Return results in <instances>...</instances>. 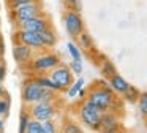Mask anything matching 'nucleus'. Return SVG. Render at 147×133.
I'll list each match as a JSON object with an SVG mask.
<instances>
[{
	"label": "nucleus",
	"instance_id": "16",
	"mask_svg": "<svg viewBox=\"0 0 147 133\" xmlns=\"http://www.w3.org/2000/svg\"><path fill=\"white\" fill-rule=\"evenodd\" d=\"M76 40H78V46H79V49H86V51L93 49V40H92V37H90L86 30H84L82 33L76 38Z\"/></svg>",
	"mask_w": 147,
	"mask_h": 133
},
{
	"label": "nucleus",
	"instance_id": "36",
	"mask_svg": "<svg viewBox=\"0 0 147 133\" xmlns=\"http://www.w3.org/2000/svg\"><path fill=\"white\" fill-rule=\"evenodd\" d=\"M105 133H120L119 130H112V132H105Z\"/></svg>",
	"mask_w": 147,
	"mask_h": 133
},
{
	"label": "nucleus",
	"instance_id": "13",
	"mask_svg": "<svg viewBox=\"0 0 147 133\" xmlns=\"http://www.w3.org/2000/svg\"><path fill=\"white\" fill-rule=\"evenodd\" d=\"M109 87L115 92V95H122V97H123V95L128 92V89H130V82H128L123 76H120L119 73H115L114 76L109 78Z\"/></svg>",
	"mask_w": 147,
	"mask_h": 133
},
{
	"label": "nucleus",
	"instance_id": "9",
	"mask_svg": "<svg viewBox=\"0 0 147 133\" xmlns=\"http://www.w3.org/2000/svg\"><path fill=\"white\" fill-rule=\"evenodd\" d=\"M13 41H14V44H16V43L26 44V46L32 48L33 51H46L45 46H43L41 37H40V33H36V32L16 30L13 33Z\"/></svg>",
	"mask_w": 147,
	"mask_h": 133
},
{
	"label": "nucleus",
	"instance_id": "3",
	"mask_svg": "<svg viewBox=\"0 0 147 133\" xmlns=\"http://www.w3.org/2000/svg\"><path fill=\"white\" fill-rule=\"evenodd\" d=\"M45 13V8H43L41 0H33L29 5L21 6V8L14 10V11H10V19L13 22V25H18L24 21H29V19H33L36 16H41Z\"/></svg>",
	"mask_w": 147,
	"mask_h": 133
},
{
	"label": "nucleus",
	"instance_id": "30",
	"mask_svg": "<svg viewBox=\"0 0 147 133\" xmlns=\"http://www.w3.org/2000/svg\"><path fill=\"white\" fill-rule=\"evenodd\" d=\"M62 2L67 6V10H76V11H79V0H62Z\"/></svg>",
	"mask_w": 147,
	"mask_h": 133
},
{
	"label": "nucleus",
	"instance_id": "12",
	"mask_svg": "<svg viewBox=\"0 0 147 133\" xmlns=\"http://www.w3.org/2000/svg\"><path fill=\"white\" fill-rule=\"evenodd\" d=\"M120 128V120L119 116L112 111H105L101 114V122H100V130L103 133L105 132H112V130H119Z\"/></svg>",
	"mask_w": 147,
	"mask_h": 133
},
{
	"label": "nucleus",
	"instance_id": "20",
	"mask_svg": "<svg viewBox=\"0 0 147 133\" xmlns=\"http://www.w3.org/2000/svg\"><path fill=\"white\" fill-rule=\"evenodd\" d=\"M67 49H68V54L71 56L73 60H82V54H81V49H79L78 44H74L73 41H70V43L67 44Z\"/></svg>",
	"mask_w": 147,
	"mask_h": 133
},
{
	"label": "nucleus",
	"instance_id": "7",
	"mask_svg": "<svg viewBox=\"0 0 147 133\" xmlns=\"http://www.w3.org/2000/svg\"><path fill=\"white\" fill-rule=\"evenodd\" d=\"M48 76L59 86L60 92H67L68 89H70V86L74 82L73 71L70 70V66L63 65V63H60V65L55 66L54 70H51V71L48 73Z\"/></svg>",
	"mask_w": 147,
	"mask_h": 133
},
{
	"label": "nucleus",
	"instance_id": "5",
	"mask_svg": "<svg viewBox=\"0 0 147 133\" xmlns=\"http://www.w3.org/2000/svg\"><path fill=\"white\" fill-rule=\"evenodd\" d=\"M45 89L40 86V82L36 81V78H27L22 82V87H21V98H22L24 106H30V105H35L41 100V95Z\"/></svg>",
	"mask_w": 147,
	"mask_h": 133
},
{
	"label": "nucleus",
	"instance_id": "21",
	"mask_svg": "<svg viewBox=\"0 0 147 133\" xmlns=\"http://www.w3.org/2000/svg\"><path fill=\"white\" fill-rule=\"evenodd\" d=\"M138 106H139V111H141V114H142V117L147 119V92H141L139 94Z\"/></svg>",
	"mask_w": 147,
	"mask_h": 133
},
{
	"label": "nucleus",
	"instance_id": "2",
	"mask_svg": "<svg viewBox=\"0 0 147 133\" xmlns=\"http://www.w3.org/2000/svg\"><path fill=\"white\" fill-rule=\"evenodd\" d=\"M62 63L60 57L55 52H49V51H41V54L33 57V60L30 62V70L35 75H48L51 70H54L55 66H59Z\"/></svg>",
	"mask_w": 147,
	"mask_h": 133
},
{
	"label": "nucleus",
	"instance_id": "28",
	"mask_svg": "<svg viewBox=\"0 0 147 133\" xmlns=\"http://www.w3.org/2000/svg\"><path fill=\"white\" fill-rule=\"evenodd\" d=\"M70 70L73 71V75H81L82 73V70H84V66H82V60H73L71 59V62H70Z\"/></svg>",
	"mask_w": 147,
	"mask_h": 133
},
{
	"label": "nucleus",
	"instance_id": "4",
	"mask_svg": "<svg viewBox=\"0 0 147 133\" xmlns=\"http://www.w3.org/2000/svg\"><path fill=\"white\" fill-rule=\"evenodd\" d=\"M101 111L98 108H95L93 105H90L89 101H82L78 109V116H79L81 122L90 130H95L98 132L100 130V122H101Z\"/></svg>",
	"mask_w": 147,
	"mask_h": 133
},
{
	"label": "nucleus",
	"instance_id": "22",
	"mask_svg": "<svg viewBox=\"0 0 147 133\" xmlns=\"http://www.w3.org/2000/svg\"><path fill=\"white\" fill-rule=\"evenodd\" d=\"M139 94H141V92L138 90L136 87L130 86V89H128V92L123 95V98H125V101H128V103H138V98H139Z\"/></svg>",
	"mask_w": 147,
	"mask_h": 133
},
{
	"label": "nucleus",
	"instance_id": "26",
	"mask_svg": "<svg viewBox=\"0 0 147 133\" xmlns=\"http://www.w3.org/2000/svg\"><path fill=\"white\" fill-rule=\"evenodd\" d=\"M30 2H33V0H7V6L10 11H14V10L21 8V6L29 5Z\"/></svg>",
	"mask_w": 147,
	"mask_h": 133
},
{
	"label": "nucleus",
	"instance_id": "31",
	"mask_svg": "<svg viewBox=\"0 0 147 133\" xmlns=\"http://www.w3.org/2000/svg\"><path fill=\"white\" fill-rule=\"evenodd\" d=\"M7 78V65H5V60L0 59V82Z\"/></svg>",
	"mask_w": 147,
	"mask_h": 133
},
{
	"label": "nucleus",
	"instance_id": "34",
	"mask_svg": "<svg viewBox=\"0 0 147 133\" xmlns=\"http://www.w3.org/2000/svg\"><path fill=\"white\" fill-rule=\"evenodd\" d=\"M5 56V44H3V40L0 38V59H3Z\"/></svg>",
	"mask_w": 147,
	"mask_h": 133
},
{
	"label": "nucleus",
	"instance_id": "14",
	"mask_svg": "<svg viewBox=\"0 0 147 133\" xmlns=\"http://www.w3.org/2000/svg\"><path fill=\"white\" fill-rule=\"evenodd\" d=\"M40 37H41V41H43V46H45L46 51L52 49V48L57 44V33L52 27L46 29V30L40 32Z\"/></svg>",
	"mask_w": 147,
	"mask_h": 133
},
{
	"label": "nucleus",
	"instance_id": "17",
	"mask_svg": "<svg viewBox=\"0 0 147 133\" xmlns=\"http://www.w3.org/2000/svg\"><path fill=\"white\" fill-rule=\"evenodd\" d=\"M101 75L105 76V78H111V76H114L115 73V66H114V63L111 62V60H108V59H103V63H101Z\"/></svg>",
	"mask_w": 147,
	"mask_h": 133
},
{
	"label": "nucleus",
	"instance_id": "24",
	"mask_svg": "<svg viewBox=\"0 0 147 133\" xmlns=\"http://www.w3.org/2000/svg\"><path fill=\"white\" fill-rule=\"evenodd\" d=\"M41 132H43V122L35 120V119H30L26 133H41Z\"/></svg>",
	"mask_w": 147,
	"mask_h": 133
},
{
	"label": "nucleus",
	"instance_id": "19",
	"mask_svg": "<svg viewBox=\"0 0 147 133\" xmlns=\"http://www.w3.org/2000/svg\"><path fill=\"white\" fill-rule=\"evenodd\" d=\"M30 119H32V117H30L29 109H24L22 108V111H21V117H19V133H26Z\"/></svg>",
	"mask_w": 147,
	"mask_h": 133
},
{
	"label": "nucleus",
	"instance_id": "29",
	"mask_svg": "<svg viewBox=\"0 0 147 133\" xmlns=\"http://www.w3.org/2000/svg\"><path fill=\"white\" fill-rule=\"evenodd\" d=\"M10 111V97L0 98V116H7Z\"/></svg>",
	"mask_w": 147,
	"mask_h": 133
},
{
	"label": "nucleus",
	"instance_id": "6",
	"mask_svg": "<svg viewBox=\"0 0 147 133\" xmlns=\"http://www.w3.org/2000/svg\"><path fill=\"white\" fill-rule=\"evenodd\" d=\"M63 25L67 33L71 38H78L84 30H86V25H84V19L81 16L79 11L76 10H67L63 13Z\"/></svg>",
	"mask_w": 147,
	"mask_h": 133
},
{
	"label": "nucleus",
	"instance_id": "1",
	"mask_svg": "<svg viewBox=\"0 0 147 133\" xmlns=\"http://www.w3.org/2000/svg\"><path fill=\"white\" fill-rule=\"evenodd\" d=\"M86 100L90 105H93L95 108H98L101 113L112 111V113L117 114L122 109V101L117 100L115 92L105 81H96L93 84V87L89 89V94H87Z\"/></svg>",
	"mask_w": 147,
	"mask_h": 133
},
{
	"label": "nucleus",
	"instance_id": "8",
	"mask_svg": "<svg viewBox=\"0 0 147 133\" xmlns=\"http://www.w3.org/2000/svg\"><path fill=\"white\" fill-rule=\"evenodd\" d=\"M29 113L30 117L35 120H40V122H46V120H52L57 114V106L55 103H45V101H38L35 105H30Z\"/></svg>",
	"mask_w": 147,
	"mask_h": 133
},
{
	"label": "nucleus",
	"instance_id": "23",
	"mask_svg": "<svg viewBox=\"0 0 147 133\" xmlns=\"http://www.w3.org/2000/svg\"><path fill=\"white\" fill-rule=\"evenodd\" d=\"M57 95H59V92L45 89V90H43V95H41V100H40V101H45V103H55V101H57Z\"/></svg>",
	"mask_w": 147,
	"mask_h": 133
},
{
	"label": "nucleus",
	"instance_id": "27",
	"mask_svg": "<svg viewBox=\"0 0 147 133\" xmlns=\"http://www.w3.org/2000/svg\"><path fill=\"white\" fill-rule=\"evenodd\" d=\"M41 133H59L57 124L54 122V119L43 122V132H41Z\"/></svg>",
	"mask_w": 147,
	"mask_h": 133
},
{
	"label": "nucleus",
	"instance_id": "10",
	"mask_svg": "<svg viewBox=\"0 0 147 133\" xmlns=\"http://www.w3.org/2000/svg\"><path fill=\"white\" fill-rule=\"evenodd\" d=\"M49 27H52V25H51V19L48 18L46 13H43L41 16H36L33 19H29V21H24L21 24L14 25L16 30H30V32H36V33H40V32L46 30Z\"/></svg>",
	"mask_w": 147,
	"mask_h": 133
},
{
	"label": "nucleus",
	"instance_id": "18",
	"mask_svg": "<svg viewBox=\"0 0 147 133\" xmlns=\"http://www.w3.org/2000/svg\"><path fill=\"white\" fill-rule=\"evenodd\" d=\"M84 84H86V81H84L82 78L76 79V81H74L73 84L70 86V89H68V90H67L68 97H70V98H74V97H78V92H79L81 89L84 87Z\"/></svg>",
	"mask_w": 147,
	"mask_h": 133
},
{
	"label": "nucleus",
	"instance_id": "25",
	"mask_svg": "<svg viewBox=\"0 0 147 133\" xmlns=\"http://www.w3.org/2000/svg\"><path fill=\"white\" fill-rule=\"evenodd\" d=\"M60 133H82V130H81V127L74 122H65L63 125H62Z\"/></svg>",
	"mask_w": 147,
	"mask_h": 133
},
{
	"label": "nucleus",
	"instance_id": "11",
	"mask_svg": "<svg viewBox=\"0 0 147 133\" xmlns=\"http://www.w3.org/2000/svg\"><path fill=\"white\" fill-rule=\"evenodd\" d=\"M33 57H35V51L32 48L26 46V44H21V43H16L13 46V59L16 60L18 65H21V66L30 65Z\"/></svg>",
	"mask_w": 147,
	"mask_h": 133
},
{
	"label": "nucleus",
	"instance_id": "32",
	"mask_svg": "<svg viewBox=\"0 0 147 133\" xmlns=\"http://www.w3.org/2000/svg\"><path fill=\"white\" fill-rule=\"evenodd\" d=\"M87 94H89V89L82 87L79 92H78V97H79V98H86V97H87Z\"/></svg>",
	"mask_w": 147,
	"mask_h": 133
},
{
	"label": "nucleus",
	"instance_id": "35",
	"mask_svg": "<svg viewBox=\"0 0 147 133\" xmlns=\"http://www.w3.org/2000/svg\"><path fill=\"white\" fill-rule=\"evenodd\" d=\"M0 133H5V120L0 119Z\"/></svg>",
	"mask_w": 147,
	"mask_h": 133
},
{
	"label": "nucleus",
	"instance_id": "15",
	"mask_svg": "<svg viewBox=\"0 0 147 133\" xmlns=\"http://www.w3.org/2000/svg\"><path fill=\"white\" fill-rule=\"evenodd\" d=\"M36 81L40 82V86H41L43 89H49V90H55L60 94V89H59V86L55 84L54 81H52L51 78H49L48 75H35Z\"/></svg>",
	"mask_w": 147,
	"mask_h": 133
},
{
	"label": "nucleus",
	"instance_id": "33",
	"mask_svg": "<svg viewBox=\"0 0 147 133\" xmlns=\"http://www.w3.org/2000/svg\"><path fill=\"white\" fill-rule=\"evenodd\" d=\"M5 97H10V95H8V92L5 90V87L2 86V82H0V98H5Z\"/></svg>",
	"mask_w": 147,
	"mask_h": 133
}]
</instances>
